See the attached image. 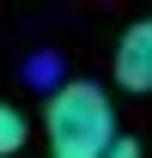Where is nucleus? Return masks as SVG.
<instances>
[{"mask_svg":"<svg viewBox=\"0 0 152 158\" xmlns=\"http://www.w3.org/2000/svg\"><path fill=\"white\" fill-rule=\"evenodd\" d=\"M43 140H49V158H110V146L122 140L110 91L91 79L55 85L43 103Z\"/></svg>","mask_w":152,"mask_h":158,"instance_id":"1","label":"nucleus"},{"mask_svg":"<svg viewBox=\"0 0 152 158\" xmlns=\"http://www.w3.org/2000/svg\"><path fill=\"white\" fill-rule=\"evenodd\" d=\"M116 85L122 91H152V19L122 31V43H116Z\"/></svg>","mask_w":152,"mask_h":158,"instance_id":"2","label":"nucleus"},{"mask_svg":"<svg viewBox=\"0 0 152 158\" xmlns=\"http://www.w3.org/2000/svg\"><path fill=\"white\" fill-rule=\"evenodd\" d=\"M110 158H140V140H116V146H110Z\"/></svg>","mask_w":152,"mask_h":158,"instance_id":"4","label":"nucleus"},{"mask_svg":"<svg viewBox=\"0 0 152 158\" xmlns=\"http://www.w3.org/2000/svg\"><path fill=\"white\" fill-rule=\"evenodd\" d=\"M24 140H31V122H24L12 103H0V158H12Z\"/></svg>","mask_w":152,"mask_h":158,"instance_id":"3","label":"nucleus"}]
</instances>
